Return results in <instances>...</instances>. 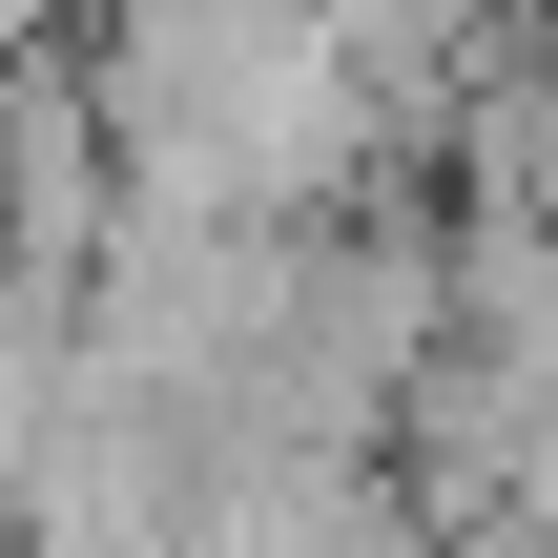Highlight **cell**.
<instances>
[{"label": "cell", "mask_w": 558, "mask_h": 558, "mask_svg": "<svg viewBox=\"0 0 558 558\" xmlns=\"http://www.w3.org/2000/svg\"><path fill=\"white\" fill-rule=\"evenodd\" d=\"M83 21H104V0H21V41H83Z\"/></svg>", "instance_id": "1"}]
</instances>
